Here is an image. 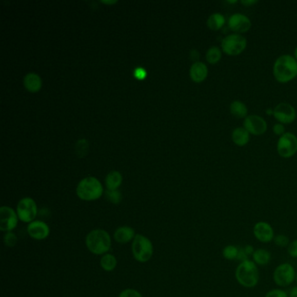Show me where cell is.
Here are the masks:
<instances>
[{
	"instance_id": "obj_43",
	"label": "cell",
	"mask_w": 297,
	"mask_h": 297,
	"mask_svg": "<svg viewBox=\"0 0 297 297\" xmlns=\"http://www.w3.org/2000/svg\"><path fill=\"white\" fill-rule=\"evenodd\" d=\"M295 282H296V285H297V272H296V279H295Z\"/></svg>"
},
{
	"instance_id": "obj_5",
	"label": "cell",
	"mask_w": 297,
	"mask_h": 297,
	"mask_svg": "<svg viewBox=\"0 0 297 297\" xmlns=\"http://www.w3.org/2000/svg\"><path fill=\"white\" fill-rule=\"evenodd\" d=\"M132 253L134 259L141 263L149 262L153 255V244L148 237L137 234L132 242Z\"/></svg>"
},
{
	"instance_id": "obj_19",
	"label": "cell",
	"mask_w": 297,
	"mask_h": 297,
	"mask_svg": "<svg viewBox=\"0 0 297 297\" xmlns=\"http://www.w3.org/2000/svg\"><path fill=\"white\" fill-rule=\"evenodd\" d=\"M251 257L257 266H267L271 262L272 254L265 248H256Z\"/></svg>"
},
{
	"instance_id": "obj_31",
	"label": "cell",
	"mask_w": 297,
	"mask_h": 297,
	"mask_svg": "<svg viewBox=\"0 0 297 297\" xmlns=\"http://www.w3.org/2000/svg\"><path fill=\"white\" fill-rule=\"evenodd\" d=\"M264 297H289V294H288V292L285 291L284 289L277 288V289L268 290Z\"/></svg>"
},
{
	"instance_id": "obj_21",
	"label": "cell",
	"mask_w": 297,
	"mask_h": 297,
	"mask_svg": "<svg viewBox=\"0 0 297 297\" xmlns=\"http://www.w3.org/2000/svg\"><path fill=\"white\" fill-rule=\"evenodd\" d=\"M226 17L220 12H213L208 17L207 26L212 31H219L225 26Z\"/></svg>"
},
{
	"instance_id": "obj_37",
	"label": "cell",
	"mask_w": 297,
	"mask_h": 297,
	"mask_svg": "<svg viewBox=\"0 0 297 297\" xmlns=\"http://www.w3.org/2000/svg\"><path fill=\"white\" fill-rule=\"evenodd\" d=\"M243 248H244V250H245V252L247 253L248 256H252V254H254V250H255L254 246L250 245V244L245 245Z\"/></svg>"
},
{
	"instance_id": "obj_23",
	"label": "cell",
	"mask_w": 297,
	"mask_h": 297,
	"mask_svg": "<svg viewBox=\"0 0 297 297\" xmlns=\"http://www.w3.org/2000/svg\"><path fill=\"white\" fill-rule=\"evenodd\" d=\"M122 183V176L120 172L112 171L106 177L107 190H118Z\"/></svg>"
},
{
	"instance_id": "obj_18",
	"label": "cell",
	"mask_w": 297,
	"mask_h": 297,
	"mask_svg": "<svg viewBox=\"0 0 297 297\" xmlns=\"http://www.w3.org/2000/svg\"><path fill=\"white\" fill-rule=\"evenodd\" d=\"M231 138L234 142V144L239 146V147H244L245 145L248 144L250 140V133L244 127H236L233 130Z\"/></svg>"
},
{
	"instance_id": "obj_32",
	"label": "cell",
	"mask_w": 297,
	"mask_h": 297,
	"mask_svg": "<svg viewBox=\"0 0 297 297\" xmlns=\"http://www.w3.org/2000/svg\"><path fill=\"white\" fill-rule=\"evenodd\" d=\"M287 252L289 256L297 259V239L293 240L289 243V245L287 248Z\"/></svg>"
},
{
	"instance_id": "obj_7",
	"label": "cell",
	"mask_w": 297,
	"mask_h": 297,
	"mask_svg": "<svg viewBox=\"0 0 297 297\" xmlns=\"http://www.w3.org/2000/svg\"><path fill=\"white\" fill-rule=\"evenodd\" d=\"M247 38L238 33H231L222 41V52L229 56H237L246 49Z\"/></svg>"
},
{
	"instance_id": "obj_28",
	"label": "cell",
	"mask_w": 297,
	"mask_h": 297,
	"mask_svg": "<svg viewBox=\"0 0 297 297\" xmlns=\"http://www.w3.org/2000/svg\"><path fill=\"white\" fill-rule=\"evenodd\" d=\"M106 197L107 201L113 203V204H120L122 202V193L118 190H107L106 192Z\"/></svg>"
},
{
	"instance_id": "obj_6",
	"label": "cell",
	"mask_w": 297,
	"mask_h": 297,
	"mask_svg": "<svg viewBox=\"0 0 297 297\" xmlns=\"http://www.w3.org/2000/svg\"><path fill=\"white\" fill-rule=\"evenodd\" d=\"M296 272L291 263H281L274 268L272 278L279 288H288L295 282Z\"/></svg>"
},
{
	"instance_id": "obj_22",
	"label": "cell",
	"mask_w": 297,
	"mask_h": 297,
	"mask_svg": "<svg viewBox=\"0 0 297 297\" xmlns=\"http://www.w3.org/2000/svg\"><path fill=\"white\" fill-rule=\"evenodd\" d=\"M229 110L232 115L238 118H245L248 116V107L243 101H232L229 106Z\"/></svg>"
},
{
	"instance_id": "obj_41",
	"label": "cell",
	"mask_w": 297,
	"mask_h": 297,
	"mask_svg": "<svg viewBox=\"0 0 297 297\" xmlns=\"http://www.w3.org/2000/svg\"><path fill=\"white\" fill-rule=\"evenodd\" d=\"M102 2L106 4H113L115 3L116 1H102Z\"/></svg>"
},
{
	"instance_id": "obj_3",
	"label": "cell",
	"mask_w": 297,
	"mask_h": 297,
	"mask_svg": "<svg viewBox=\"0 0 297 297\" xmlns=\"http://www.w3.org/2000/svg\"><path fill=\"white\" fill-rule=\"evenodd\" d=\"M86 245L92 254L104 255L112 247V238L104 229H93L86 237Z\"/></svg>"
},
{
	"instance_id": "obj_25",
	"label": "cell",
	"mask_w": 297,
	"mask_h": 297,
	"mask_svg": "<svg viewBox=\"0 0 297 297\" xmlns=\"http://www.w3.org/2000/svg\"><path fill=\"white\" fill-rule=\"evenodd\" d=\"M222 50L216 46H211L206 52V60L211 65L218 63L222 60Z\"/></svg>"
},
{
	"instance_id": "obj_24",
	"label": "cell",
	"mask_w": 297,
	"mask_h": 297,
	"mask_svg": "<svg viewBox=\"0 0 297 297\" xmlns=\"http://www.w3.org/2000/svg\"><path fill=\"white\" fill-rule=\"evenodd\" d=\"M118 264V261L113 254L107 253L102 255L101 259V266L102 269L106 272H112L115 269Z\"/></svg>"
},
{
	"instance_id": "obj_10",
	"label": "cell",
	"mask_w": 297,
	"mask_h": 297,
	"mask_svg": "<svg viewBox=\"0 0 297 297\" xmlns=\"http://www.w3.org/2000/svg\"><path fill=\"white\" fill-rule=\"evenodd\" d=\"M19 218L17 211L8 206L0 208V230L5 233L12 232L17 228Z\"/></svg>"
},
{
	"instance_id": "obj_40",
	"label": "cell",
	"mask_w": 297,
	"mask_h": 297,
	"mask_svg": "<svg viewBox=\"0 0 297 297\" xmlns=\"http://www.w3.org/2000/svg\"><path fill=\"white\" fill-rule=\"evenodd\" d=\"M294 57L295 58V60L297 61V46L295 47V49H294Z\"/></svg>"
},
{
	"instance_id": "obj_34",
	"label": "cell",
	"mask_w": 297,
	"mask_h": 297,
	"mask_svg": "<svg viewBox=\"0 0 297 297\" xmlns=\"http://www.w3.org/2000/svg\"><path fill=\"white\" fill-rule=\"evenodd\" d=\"M273 132L276 135L282 136L286 133L285 127L282 123H276L273 126Z\"/></svg>"
},
{
	"instance_id": "obj_11",
	"label": "cell",
	"mask_w": 297,
	"mask_h": 297,
	"mask_svg": "<svg viewBox=\"0 0 297 297\" xmlns=\"http://www.w3.org/2000/svg\"><path fill=\"white\" fill-rule=\"evenodd\" d=\"M243 127L252 135L259 136L266 133L268 129V125L263 117L256 114H251L244 118Z\"/></svg>"
},
{
	"instance_id": "obj_26",
	"label": "cell",
	"mask_w": 297,
	"mask_h": 297,
	"mask_svg": "<svg viewBox=\"0 0 297 297\" xmlns=\"http://www.w3.org/2000/svg\"><path fill=\"white\" fill-rule=\"evenodd\" d=\"M239 254V247L229 244L222 249V256L228 261H237V257Z\"/></svg>"
},
{
	"instance_id": "obj_1",
	"label": "cell",
	"mask_w": 297,
	"mask_h": 297,
	"mask_svg": "<svg viewBox=\"0 0 297 297\" xmlns=\"http://www.w3.org/2000/svg\"><path fill=\"white\" fill-rule=\"evenodd\" d=\"M273 74L280 83H288L297 76V61L294 56L283 54L279 56L273 66Z\"/></svg>"
},
{
	"instance_id": "obj_15",
	"label": "cell",
	"mask_w": 297,
	"mask_h": 297,
	"mask_svg": "<svg viewBox=\"0 0 297 297\" xmlns=\"http://www.w3.org/2000/svg\"><path fill=\"white\" fill-rule=\"evenodd\" d=\"M27 233L35 241H43L49 237L51 229L46 222L35 220L34 222H31L27 226Z\"/></svg>"
},
{
	"instance_id": "obj_14",
	"label": "cell",
	"mask_w": 297,
	"mask_h": 297,
	"mask_svg": "<svg viewBox=\"0 0 297 297\" xmlns=\"http://www.w3.org/2000/svg\"><path fill=\"white\" fill-rule=\"evenodd\" d=\"M253 234L258 242L264 244L272 243L275 236L274 228L270 223L264 221H260L254 224Z\"/></svg>"
},
{
	"instance_id": "obj_35",
	"label": "cell",
	"mask_w": 297,
	"mask_h": 297,
	"mask_svg": "<svg viewBox=\"0 0 297 297\" xmlns=\"http://www.w3.org/2000/svg\"><path fill=\"white\" fill-rule=\"evenodd\" d=\"M133 74L135 76L136 78H138V80H143L147 75V72L145 71L143 68L142 67H138V68H136L135 71L133 72Z\"/></svg>"
},
{
	"instance_id": "obj_9",
	"label": "cell",
	"mask_w": 297,
	"mask_h": 297,
	"mask_svg": "<svg viewBox=\"0 0 297 297\" xmlns=\"http://www.w3.org/2000/svg\"><path fill=\"white\" fill-rule=\"evenodd\" d=\"M276 149L281 157L291 158L297 153L296 136L289 132L284 133L277 142Z\"/></svg>"
},
{
	"instance_id": "obj_12",
	"label": "cell",
	"mask_w": 297,
	"mask_h": 297,
	"mask_svg": "<svg viewBox=\"0 0 297 297\" xmlns=\"http://www.w3.org/2000/svg\"><path fill=\"white\" fill-rule=\"evenodd\" d=\"M273 116L279 123L290 124L296 118V111L291 104L281 102L274 107Z\"/></svg>"
},
{
	"instance_id": "obj_4",
	"label": "cell",
	"mask_w": 297,
	"mask_h": 297,
	"mask_svg": "<svg viewBox=\"0 0 297 297\" xmlns=\"http://www.w3.org/2000/svg\"><path fill=\"white\" fill-rule=\"evenodd\" d=\"M76 193L82 201L92 202L102 196L104 188L101 182L95 177H87L80 182L76 188Z\"/></svg>"
},
{
	"instance_id": "obj_20",
	"label": "cell",
	"mask_w": 297,
	"mask_h": 297,
	"mask_svg": "<svg viewBox=\"0 0 297 297\" xmlns=\"http://www.w3.org/2000/svg\"><path fill=\"white\" fill-rule=\"evenodd\" d=\"M24 85H25L26 89L30 92H36L41 89L42 82H41V77L38 74L31 72V73L26 74V77L24 78Z\"/></svg>"
},
{
	"instance_id": "obj_38",
	"label": "cell",
	"mask_w": 297,
	"mask_h": 297,
	"mask_svg": "<svg viewBox=\"0 0 297 297\" xmlns=\"http://www.w3.org/2000/svg\"><path fill=\"white\" fill-rule=\"evenodd\" d=\"M257 3H258V0H242L241 1V4L245 6H254Z\"/></svg>"
},
{
	"instance_id": "obj_8",
	"label": "cell",
	"mask_w": 297,
	"mask_h": 297,
	"mask_svg": "<svg viewBox=\"0 0 297 297\" xmlns=\"http://www.w3.org/2000/svg\"><path fill=\"white\" fill-rule=\"evenodd\" d=\"M16 211L19 221L29 224L31 222H34L37 218L38 206L34 200L30 197H26L18 202Z\"/></svg>"
},
{
	"instance_id": "obj_29",
	"label": "cell",
	"mask_w": 297,
	"mask_h": 297,
	"mask_svg": "<svg viewBox=\"0 0 297 297\" xmlns=\"http://www.w3.org/2000/svg\"><path fill=\"white\" fill-rule=\"evenodd\" d=\"M273 243H274V245L279 247V248H287L290 243V240H289V237L286 234H275Z\"/></svg>"
},
{
	"instance_id": "obj_42",
	"label": "cell",
	"mask_w": 297,
	"mask_h": 297,
	"mask_svg": "<svg viewBox=\"0 0 297 297\" xmlns=\"http://www.w3.org/2000/svg\"><path fill=\"white\" fill-rule=\"evenodd\" d=\"M238 1L237 0H234V1H227V3L228 4H236Z\"/></svg>"
},
{
	"instance_id": "obj_27",
	"label": "cell",
	"mask_w": 297,
	"mask_h": 297,
	"mask_svg": "<svg viewBox=\"0 0 297 297\" xmlns=\"http://www.w3.org/2000/svg\"><path fill=\"white\" fill-rule=\"evenodd\" d=\"M76 154L81 158L84 157L88 151V142L85 138H81L76 143Z\"/></svg>"
},
{
	"instance_id": "obj_39",
	"label": "cell",
	"mask_w": 297,
	"mask_h": 297,
	"mask_svg": "<svg viewBox=\"0 0 297 297\" xmlns=\"http://www.w3.org/2000/svg\"><path fill=\"white\" fill-rule=\"evenodd\" d=\"M288 294H289V297H297V285L292 287L288 292Z\"/></svg>"
},
{
	"instance_id": "obj_16",
	"label": "cell",
	"mask_w": 297,
	"mask_h": 297,
	"mask_svg": "<svg viewBox=\"0 0 297 297\" xmlns=\"http://www.w3.org/2000/svg\"><path fill=\"white\" fill-rule=\"evenodd\" d=\"M135 230L130 226H122L113 233V239L120 244H127L133 242L136 236Z\"/></svg>"
},
{
	"instance_id": "obj_17",
	"label": "cell",
	"mask_w": 297,
	"mask_h": 297,
	"mask_svg": "<svg viewBox=\"0 0 297 297\" xmlns=\"http://www.w3.org/2000/svg\"><path fill=\"white\" fill-rule=\"evenodd\" d=\"M189 74L192 81L196 83H201L202 81H205L208 77V67L206 66V64L202 63L201 61H195L191 66Z\"/></svg>"
},
{
	"instance_id": "obj_13",
	"label": "cell",
	"mask_w": 297,
	"mask_h": 297,
	"mask_svg": "<svg viewBox=\"0 0 297 297\" xmlns=\"http://www.w3.org/2000/svg\"><path fill=\"white\" fill-rule=\"evenodd\" d=\"M228 26L231 31L234 32V33L242 34L250 30L252 22L247 15L236 12L228 17Z\"/></svg>"
},
{
	"instance_id": "obj_30",
	"label": "cell",
	"mask_w": 297,
	"mask_h": 297,
	"mask_svg": "<svg viewBox=\"0 0 297 297\" xmlns=\"http://www.w3.org/2000/svg\"><path fill=\"white\" fill-rule=\"evenodd\" d=\"M17 236L13 232H7L4 235V243L7 248H14L17 245Z\"/></svg>"
},
{
	"instance_id": "obj_33",
	"label": "cell",
	"mask_w": 297,
	"mask_h": 297,
	"mask_svg": "<svg viewBox=\"0 0 297 297\" xmlns=\"http://www.w3.org/2000/svg\"><path fill=\"white\" fill-rule=\"evenodd\" d=\"M118 297H143V295L136 289H127L122 290Z\"/></svg>"
},
{
	"instance_id": "obj_2",
	"label": "cell",
	"mask_w": 297,
	"mask_h": 297,
	"mask_svg": "<svg viewBox=\"0 0 297 297\" xmlns=\"http://www.w3.org/2000/svg\"><path fill=\"white\" fill-rule=\"evenodd\" d=\"M234 276L238 284L242 287L246 289H253L259 283V268L252 260H246L238 264L234 272Z\"/></svg>"
},
{
	"instance_id": "obj_36",
	"label": "cell",
	"mask_w": 297,
	"mask_h": 297,
	"mask_svg": "<svg viewBox=\"0 0 297 297\" xmlns=\"http://www.w3.org/2000/svg\"><path fill=\"white\" fill-rule=\"evenodd\" d=\"M248 259V255L246 253L245 250H244V248L243 247H239V254H238V257H237V261H240L241 262H243V261H246V260Z\"/></svg>"
}]
</instances>
